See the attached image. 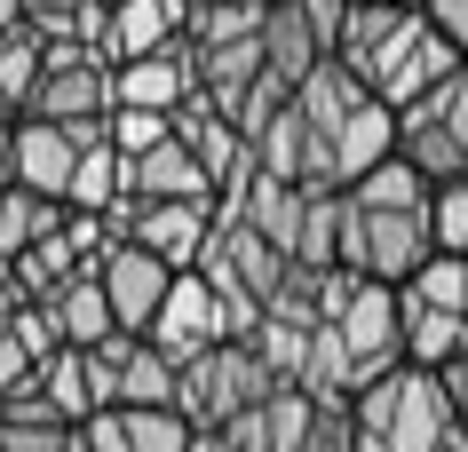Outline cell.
Here are the masks:
<instances>
[{
	"mask_svg": "<svg viewBox=\"0 0 468 452\" xmlns=\"http://www.w3.org/2000/svg\"><path fill=\"white\" fill-rule=\"evenodd\" d=\"M167 135H175L167 111H112V151H120V159H144V151L167 143Z\"/></svg>",
	"mask_w": 468,
	"mask_h": 452,
	"instance_id": "27",
	"label": "cell"
},
{
	"mask_svg": "<svg viewBox=\"0 0 468 452\" xmlns=\"http://www.w3.org/2000/svg\"><path fill=\"white\" fill-rule=\"evenodd\" d=\"M48 318H56V333H64L72 350H96L103 333H120V326H112V301H103V286H96V270H80L72 286H56Z\"/></svg>",
	"mask_w": 468,
	"mask_h": 452,
	"instance_id": "21",
	"label": "cell"
},
{
	"mask_svg": "<svg viewBox=\"0 0 468 452\" xmlns=\"http://www.w3.org/2000/svg\"><path fill=\"white\" fill-rule=\"evenodd\" d=\"M302 436H310V397L302 389H271L254 413H239L222 428L230 452H302Z\"/></svg>",
	"mask_w": 468,
	"mask_h": 452,
	"instance_id": "15",
	"label": "cell"
},
{
	"mask_svg": "<svg viewBox=\"0 0 468 452\" xmlns=\"http://www.w3.org/2000/svg\"><path fill=\"white\" fill-rule=\"evenodd\" d=\"M96 286H103V301H112V326H120V333H144V326H151V310L167 301L175 270L159 262V254H144V247H127V238H112V247H103V262H96Z\"/></svg>",
	"mask_w": 468,
	"mask_h": 452,
	"instance_id": "11",
	"label": "cell"
},
{
	"mask_svg": "<svg viewBox=\"0 0 468 452\" xmlns=\"http://www.w3.org/2000/svg\"><path fill=\"white\" fill-rule=\"evenodd\" d=\"M389 159H405L420 183H461L468 175V64H452L429 96H413L397 111Z\"/></svg>",
	"mask_w": 468,
	"mask_h": 452,
	"instance_id": "7",
	"label": "cell"
},
{
	"mask_svg": "<svg viewBox=\"0 0 468 452\" xmlns=\"http://www.w3.org/2000/svg\"><path fill=\"white\" fill-rule=\"evenodd\" d=\"M112 413H120V452H191L198 436L183 405H112Z\"/></svg>",
	"mask_w": 468,
	"mask_h": 452,
	"instance_id": "23",
	"label": "cell"
},
{
	"mask_svg": "<svg viewBox=\"0 0 468 452\" xmlns=\"http://www.w3.org/2000/svg\"><path fill=\"white\" fill-rule=\"evenodd\" d=\"M183 32H191V0H120L112 8V64L151 56V48H183Z\"/></svg>",
	"mask_w": 468,
	"mask_h": 452,
	"instance_id": "16",
	"label": "cell"
},
{
	"mask_svg": "<svg viewBox=\"0 0 468 452\" xmlns=\"http://www.w3.org/2000/svg\"><path fill=\"white\" fill-rule=\"evenodd\" d=\"M286 103H294V120H302V183L310 191H349L357 175H373L397 151V111L373 88H357L334 56H318L286 88Z\"/></svg>",
	"mask_w": 468,
	"mask_h": 452,
	"instance_id": "1",
	"label": "cell"
},
{
	"mask_svg": "<svg viewBox=\"0 0 468 452\" xmlns=\"http://www.w3.org/2000/svg\"><path fill=\"white\" fill-rule=\"evenodd\" d=\"M40 64H48V48H40V40H32L25 25H16L8 40H0V103H8L16 120L32 111V88H40Z\"/></svg>",
	"mask_w": 468,
	"mask_h": 452,
	"instance_id": "25",
	"label": "cell"
},
{
	"mask_svg": "<svg viewBox=\"0 0 468 452\" xmlns=\"http://www.w3.org/2000/svg\"><path fill=\"white\" fill-rule=\"evenodd\" d=\"M64 206H80V215H120L127 206V159L112 143H80L72 183H64Z\"/></svg>",
	"mask_w": 468,
	"mask_h": 452,
	"instance_id": "19",
	"label": "cell"
},
{
	"mask_svg": "<svg viewBox=\"0 0 468 452\" xmlns=\"http://www.w3.org/2000/svg\"><path fill=\"white\" fill-rule=\"evenodd\" d=\"M64 215H72L64 199H40V191H16V183H8V191H0V254L16 262V254L48 247L56 230H64Z\"/></svg>",
	"mask_w": 468,
	"mask_h": 452,
	"instance_id": "20",
	"label": "cell"
},
{
	"mask_svg": "<svg viewBox=\"0 0 468 452\" xmlns=\"http://www.w3.org/2000/svg\"><path fill=\"white\" fill-rule=\"evenodd\" d=\"M302 452H357L349 405H325V397H310V436H302Z\"/></svg>",
	"mask_w": 468,
	"mask_h": 452,
	"instance_id": "28",
	"label": "cell"
},
{
	"mask_svg": "<svg viewBox=\"0 0 468 452\" xmlns=\"http://www.w3.org/2000/svg\"><path fill=\"white\" fill-rule=\"evenodd\" d=\"M294 270H342V191H310L294 230Z\"/></svg>",
	"mask_w": 468,
	"mask_h": 452,
	"instance_id": "22",
	"label": "cell"
},
{
	"mask_svg": "<svg viewBox=\"0 0 468 452\" xmlns=\"http://www.w3.org/2000/svg\"><path fill=\"white\" fill-rule=\"evenodd\" d=\"M437 254L468 262V175L461 183H437Z\"/></svg>",
	"mask_w": 468,
	"mask_h": 452,
	"instance_id": "26",
	"label": "cell"
},
{
	"mask_svg": "<svg viewBox=\"0 0 468 452\" xmlns=\"http://www.w3.org/2000/svg\"><path fill=\"white\" fill-rule=\"evenodd\" d=\"M230 333L239 326H230V310L215 301V286H207L198 270H175V286H167V301L151 310L144 342L167 357V365H191L198 350H215V342H230Z\"/></svg>",
	"mask_w": 468,
	"mask_h": 452,
	"instance_id": "9",
	"label": "cell"
},
{
	"mask_svg": "<svg viewBox=\"0 0 468 452\" xmlns=\"http://www.w3.org/2000/svg\"><path fill=\"white\" fill-rule=\"evenodd\" d=\"M25 120H48V127L112 120V56L48 48V64H40V88H32V111H25Z\"/></svg>",
	"mask_w": 468,
	"mask_h": 452,
	"instance_id": "10",
	"label": "cell"
},
{
	"mask_svg": "<svg viewBox=\"0 0 468 452\" xmlns=\"http://www.w3.org/2000/svg\"><path fill=\"white\" fill-rule=\"evenodd\" d=\"M8 183H16V175H8V143H0V191H8Z\"/></svg>",
	"mask_w": 468,
	"mask_h": 452,
	"instance_id": "32",
	"label": "cell"
},
{
	"mask_svg": "<svg viewBox=\"0 0 468 452\" xmlns=\"http://www.w3.org/2000/svg\"><path fill=\"white\" fill-rule=\"evenodd\" d=\"M198 96V64L191 48H151V56H127L112 64V111H183Z\"/></svg>",
	"mask_w": 468,
	"mask_h": 452,
	"instance_id": "12",
	"label": "cell"
},
{
	"mask_svg": "<svg viewBox=\"0 0 468 452\" xmlns=\"http://www.w3.org/2000/svg\"><path fill=\"white\" fill-rule=\"evenodd\" d=\"M420 16H429V25H437V40L468 64V0H420Z\"/></svg>",
	"mask_w": 468,
	"mask_h": 452,
	"instance_id": "29",
	"label": "cell"
},
{
	"mask_svg": "<svg viewBox=\"0 0 468 452\" xmlns=\"http://www.w3.org/2000/svg\"><path fill=\"white\" fill-rule=\"evenodd\" d=\"M437 381H444V397H452V413H461V428H468V350L452 357V365H437Z\"/></svg>",
	"mask_w": 468,
	"mask_h": 452,
	"instance_id": "30",
	"label": "cell"
},
{
	"mask_svg": "<svg viewBox=\"0 0 468 452\" xmlns=\"http://www.w3.org/2000/svg\"><path fill=\"white\" fill-rule=\"evenodd\" d=\"M334 64H342L357 88L405 111L413 96H429L461 56L437 40V25L420 8H389V0H349L342 8V32H334Z\"/></svg>",
	"mask_w": 468,
	"mask_h": 452,
	"instance_id": "3",
	"label": "cell"
},
{
	"mask_svg": "<svg viewBox=\"0 0 468 452\" xmlns=\"http://www.w3.org/2000/svg\"><path fill=\"white\" fill-rule=\"evenodd\" d=\"M271 389H286V381L262 365V350H254L247 333H230L215 350H198L191 365H175V405H183V421L198 436H222V428L239 421V413H254Z\"/></svg>",
	"mask_w": 468,
	"mask_h": 452,
	"instance_id": "5",
	"label": "cell"
},
{
	"mask_svg": "<svg viewBox=\"0 0 468 452\" xmlns=\"http://www.w3.org/2000/svg\"><path fill=\"white\" fill-rule=\"evenodd\" d=\"M437 254V183H420L405 159H381L342 191V270L405 286Z\"/></svg>",
	"mask_w": 468,
	"mask_h": 452,
	"instance_id": "2",
	"label": "cell"
},
{
	"mask_svg": "<svg viewBox=\"0 0 468 452\" xmlns=\"http://www.w3.org/2000/svg\"><path fill=\"white\" fill-rule=\"evenodd\" d=\"M127 199H215V183H207V167L167 135V143H151L144 159H127Z\"/></svg>",
	"mask_w": 468,
	"mask_h": 452,
	"instance_id": "17",
	"label": "cell"
},
{
	"mask_svg": "<svg viewBox=\"0 0 468 452\" xmlns=\"http://www.w3.org/2000/svg\"><path fill=\"white\" fill-rule=\"evenodd\" d=\"M103 223H112V238L159 254L167 270H191L198 247H207V230H215V199H127Z\"/></svg>",
	"mask_w": 468,
	"mask_h": 452,
	"instance_id": "8",
	"label": "cell"
},
{
	"mask_svg": "<svg viewBox=\"0 0 468 452\" xmlns=\"http://www.w3.org/2000/svg\"><path fill=\"white\" fill-rule=\"evenodd\" d=\"M175 143L191 151L198 167H207V183H215V206L247 183V135H239V120L222 111V103H207V96H191L183 111H175Z\"/></svg>",
	"mask_w": 468,
	"mask_h": 452,
	"instance_id": "13",
	"label": "cell"
},
{
	"mask_svg": "<svg viewBox=\"0 0 468 452\" xmlns=\"http://www.w3.org/2000/svg\"><path fill=\"white\" fill-rule=\"evenodd\" d=\"M262 32V0H198L183 48H222V40H254Z\"/></svg>",
	"mask_w": 468,
	"mask_h": 452,
	"instance_id": "24",
	"label": "cell"
},
{
	"mask_svg": "<svg viewBox=\"0 0 468 452\" xmlns=\"http://www.w3.org/2000/svg\"><path fill=\"white\" fill-rule=\"evenodd\" d=\"M389 8H420V0H389Z\"/></svg>",
	"mask_w": 468,
	"mask_h": 452,
	"instance_id": "34",
	"label": "cell"
},
{
	"mask_svg": "<svg viewBox=\"0 0 468 452\" xmlns=\"http://www.w3.org/2000/svg\"><path fill=\"white\" fill-rule=\"evenodd\" d=\"M191 270L215 286V301L230 310V326L247 333L254 318L278 301V286H286V270H294V262H286L271 238H254L239 215H222V206H215V230H207V247H198Z\"/></svg>",
	"mask_w": 468,
	"mask_h": 452,
	"instance_id": "6",
	"label": "cell"
},
{
	"mask_svg": "<svg viewBox=\"0 0 468 452\" xmlns=\"http://www.w3.org/2000/svg\"><path fill=\"white\" fill-rule=\"evenodd\" d=\"M318 32H310V16H302V0H271L262 8V64H271L278 88H294L310 64H318Z\"/></svg>",
	"mask_w": 468,
	"mask_h": 452,
	"instance_id": "18",
	"label": "cell"
},
{
	"mask_svg": "<svg viewBox=\"0 0 468 452\" xmlns=\"http://www.w3.org/2000/svg\"><path fill=\"white\" fill-rule=\"evenodd\" d=\"M191 452H230V445H222V436H191Z\"/></svg>",
	"mask_w": 468,
	"mask_h": 452,
	"instance_id": "31",
	"label": "cell"
},
{
	"mask_svg": "<svg viewBox=\"0 0 468 452\" xmlns=\"http://www.w3.org/2000/svg\"><path fill=\"white\" fill-rule=\"evenodd\" d=\"M349 428H357V452H468V428L429 365H397L373 389H357Z\"/></svg>",
	"mask_w": 468,
	"mask_h": 452,
	"instance_id": "4",
	"label": "cell"
},
{
	"mask_svg": "<svg viewBox=\"0 0 468 452\" xmlns=\"http://www.w3.org/2000/svg\"><path fill=\"white\" fill-rule=\"evenodd\" d=\"M8 127H16V111H8V103H0V135H8Z\"/></svg>",
	"mask_w": 468,
	"mask_h": 452,
	"instance_id": "33",
	"label": "cell"
},
{
	"mask_svg": "<svg viewBox=\"0 0 468 452\" xmlns=\"http://www.w3.org/2000/svg\"><path fill=\"white\" fill-rule=\"evenodd\" d=\"M191 8H198V0H191Z\"/></svg>",
	"mask_w": 468,
	"mask_h": 452,
	"instance_id": "35",
	"label": "cell"
},
{
	"mask_svg": "<svg viewBox=\"0 0 468 452\" xmlns=\"http://www.w3.org/2000/svg\"><path fill=\"white\" fill-rule=\"evenodd\" d=\"M0 143H8V175H16V191L64 199V183H72V159H80V143L64 135V127H48V120H16Z\"/></svg>",
	"mask_w": 468,
	"mask_h": 452,
	"instance_id": "14",
	"label": "cell"
}]
</instances>
